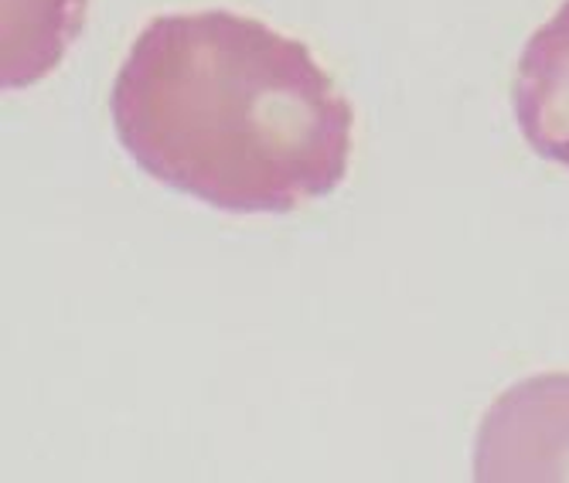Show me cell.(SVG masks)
I'll return each mask as SVG.
<instances>
[{
  "label": "cell",
  "mask_w": 569,
  "mask_h": 483,
  "mask_svg": "<svg viewBox=\"0 0 569 483\" xmlns=\"http://www.w3.org/2000/svg\"><path fill=\"white\" fill-rule=\"evenodd\" d=\"M110 113L153 181L222 211L287 214L348 174L351 102L303 41L232 11L153 18Z\"/></svg>",
  "instance_id": "cell-1"
},
{
  "label": "cell",
  "mask_w": 569,
  "mask_h": 483,
  "mask_svg": "<svg viewBox=\"0 0 569 483\" xmlns=\"http://www.w3.org/2000/svg\"><path fill=\"white\" fill-rule=\"evenodd\" d=\"M511 99L526 143L569 171V0L529 38Z\"/></svg>",
  "instance_id": "cell-3"
},
{
  "label": "cell",
  "mask_w": 569,
  "mask_h": 483,
  "mask_svg": "<svg viewBox=\"0 0 569 483\" xmlns=\"http://www.w3.org/2000/svg\"><path fill=\"white\" fill-rule=\"evenodd\" d=\"M86 0H4V89H28L62 62L82 31Z\"/></svg>",
  "instance_id": "cell-4"
},
{
  "label": "cell",
  "mask_w": 569,
  "mask_h": 483,
  "mask_svg": "<svg viewBox=\"0 0 569 483\" xmlns=\"http://www.w3.org/2000/svg\"><path fill=\"white\" fill-rule=\"evenodd\" d=\"M475 480H569V374L526 379L485 412Z\"/></svg>",
  "instance_id": "cell-2"
}]
</instances>
